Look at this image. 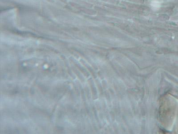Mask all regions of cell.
<instances>
[{
    "label": "cell",
    "instance_id": "1",
    "mask_svg": "<svg viewBox=\"0 0 178 134\" xmlns=\"http://www.w3.org/2000/svg\"><path fill=\"white\" fill-rule=\"evenodd\" d=\"M151 5L154 10H159L161 6V2L159 0H152Z\"/></svg>",
    "mask_w": 178,
    "mask_h": 134
}]
</instances>
